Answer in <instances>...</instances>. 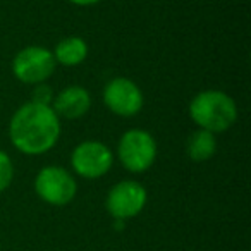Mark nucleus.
<instances>
[{"instance_id":"obj_2","label":"nucleus","mask_w":251,"mask_h":251,"mask_svg":"<svg viewBox=\"0 0 251 251\" xmlns=\"http://www.w3.org/2000/svg\"><path fill=\"white\" fill-rule=\"evenodd\" d=\"M189 117L198 126L212 134L230 129L237 121V105L230 95L222 90H203L189 101Z\"/></svg>"},{"instance_id":"obj_14","label":"nucleus","mask_w":251,"mask_h":251,"mask_svg":"<svg viewBox=\"0 0 251 251\" xmlns=\"http://www.w3.org/2000/svg\"><path fill=\"white\" fill-rule=\"evenodd\" d=\"M69 2L74 5H79V7H90V5L98 4V2H101V0H69Z\"/></svg>"},{"instance_id":"obj_10","label":"nucleus","mask_w":251,"mask_h":251,"mask_svg":"<svg viewBox=\"0 0 251 251\" xmlns=\"http://www.w3.org/2000/svg\"><path fill=\"white\" fill-rule=\"evenodd\" d=\"M53 59L64 67H76L88 57V43L81 36H66L53 49Z\"/></svg>"},{"instance_id":"obj_1","label":"nucleus","mask_w":251,"mask_h":251,"mask_svg":"<svg viewBox=\"0 0 251 251\" xmlns=\"http://www.w3.org/2000/svg\"><path fill=\"white\" fill-rule=\"evenodd\" d=\"M60 117L50 105L26 101L12 114L9 138L23 155L40 157L50 151L60 138Z\"/></svg>"},{"instance_id":"obj_5","label":"nucleus","mask_w":251,"mask_h":251,"mask_svg":"<svg viewBox=\"0 0 251 251\" xmlns=\"http://www.w3.org/2000/svg\"><path fill=\"white\" fill-rule=\"evenodd\" d=\"M57 62L52 50L40 45L25 47L12 59V74L23 84H42L55 73Z\"/></svg>"},{"instance_id":"obj_9","label":"nucleus","mask_w":251,"mask_h":251,"mask_svg":"<svg viewBox=\"0 0 251 251\" xmlns=\"http://www.w3.org/2000/svg\"><path fill=\"white\" fill-rule=\"evenodd\" d=\"M52 108L59 117L79 119L91 108V95L83 86H67L53 97Z\"/></svg>"},{"instance_id":"obj_3","label":"nucleus","mask_w":251,"mask_h":251,"mask_svg":"<svg viewBox=\"0 0 251 251\" xmlns=\"http://www.w3.org/2000/svg\"><path fill=\"white\" fill-rule=\"evenodd\" d=\"M117 158L126 171L147 172L157 160V141L147 129H127L117 143Z\"/></svg>"},{"instance_id":"obj_4","label":"nucleus","mask_w":251,"mask_h":251,"mask_svg":"<svg viewBox=\"0 0 251 251\" xmlns=\"http://www.w3.org/2000/svg\"><path fill=\"white\" fill-rule=\"evenodd\" d=\"M35 191L42 201L52 206H66L76 198L77 182L67 169L47 165L35 177Z\"/></svg>"},{"instance_id":"obj_8","label":"nucleus","mask_w":251,"mask_h":251,"mask_svg":"<svg viewBox=\"0 0 251 251\" xmlns=\"http://www.w3.org/2000/svg\"><path fill=\"white\" fill-rule=\"evenodd\" d=\"M103 103L119 117H133L140 114L145 103L141 88L124 76L112 77L103 88Z\"/></svg>"},{"instance_id":"obj_13","label":"nucleus","mask_w":251,"mask_h":251,"mask_svg":"<svg viewBox=\"0 0 251 251\" xmlns=\"http://www.w3.org/2000/svg\"><path fill=\"white\" fill-rule=\"evenodd\" d=\"M53 91L49 84L42 83V84H36L35 91H33V100L35 103H42V105H50L52 107V101H53Z\"/></svg>"},{"instance_id":"obj_12","label":"nucleus","mask_w":251,"mask_h":251,"mask_svg":"<svg viewBox=\"0 0 251 251\" xmlns=\"http://www.w3.org/2000/svg\"><path fill=\"white\" fill-rule=\"evenodd\" d=\"M14 181V164L9 153L0 150V193L9 189V186Z\"/></svg>"},{"instance_id":"obj_6","label":"nucleus","mask_w":251,"mask_h":251,"mask_svg":"<svg viewBox=\"0 0 251 251\" xmlns=\"http://www.w3.org/2000/svg\"><path fill=\"white\" fill-rule=\"evenodd\" d=\"M147 201V188L138 181L126 179V181H119L108 189L105 208L115 220H129L143 212Z\"/></svg>"},{"instance_id":"obj_7","label":"nucleus","mask_w":251,"mask_h":251,"mask_svg":"<svg viewBox=\"0 0 251 251\" xmlns=\"http://www.w3.org/2000/svg\"><path fill=\"white\" fill-rule=\"evenodd\" d=\"M71 165L73 171L79 177L84 179H100L114 165V153L101 141L88 140L79 143L71 153Z\"/></svg>"},{"instance_id":"obj_11","label":"nucleus","mask_w":251,"mask_h":251,"mask_svg":"<svg viewBox=\"0 0 251 251\" xmlns=\"http://www.w3.org/2000/svg\"><path fill=\"white\" fill-rule=\"evenodd\" d=\"M217 151V138L215 134L208 133L205 129H196L189 134L186 141V155L189 160L201 164L215 155Z\"/></svg>"}]
</instances>
